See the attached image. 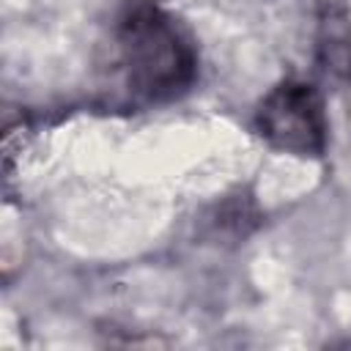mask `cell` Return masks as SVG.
<instances>
[{
  "label": "cell",
  "instance_id": "1",
  "mask_svg": "<svg viewBox=\"0 0 351 351\" xmlns=\"http://www.w3.org/2000/svg\"><path fill=\"white\" fill-rule=\"evenodd\" d=\"M112 47L126 88L143 101H170L197 77L189 30L156 0H129L112 25Z\"/></svg>",
  "mask_w": 351,
  "mask_h": 351
},
{
  "label": "cell",
  "instance_id": "2",
  "mask_svg": "<svg viewBox=\"0 0 351 351\" xmlns=\"http://www.w3.org/2000/svg\"><path fill=\"white\" fill-rule=\"evenodd\" d=\"M255 129L277 151L321 156L329 140L321 90L304 80H282L261 99L255 110Z\"/></svg>",
  "mask_w": 351,
  "mask_h": 351
},
{
  "label": "cell",
  "instance_id": "3",
  "mask_svg": "<svg viewBox=\"0 0 351 351\" xmlns=\"http://www.w3.org/2000/svg\"><path fill=\"white\" fill-rule=\"evenodd\" d=\"M315 55L329 74L351 82V5L329 3L321 8Z\"/></svg>",
  "mask_w": 351,
  "mask_h": 351
}]
</instances>
